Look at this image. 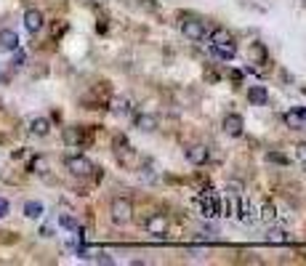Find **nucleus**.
<instances>
[{
    "mask_svg": "<svg viewBox=\"0 0 306 266\" xmlns=\"http://www.w3.org/2000/svg\"><path fill=\"white\" fill-rule=\"evenodd\" d=\"M115 157H117V162H120L123 168H139L141 165L139 152L128 144L126 136H117V139H115Z\"/></svg>",
    "mask_w": 306,
    "mask_h": 266,
    "instance_id": "obj_1",
    "label": "nucleus"
},
{
    "mask_svg": "<svg viewBox=\"0 0 306 266\" xmlns=\"http://www.w3.org/2000/svg\"><path fill=\"white\" fill-rule=\"evenodd\" d=\"M109 218L115 224H120V226L131 224V218H133V202L128 200V197H115L112 205H109Z\"/></svg>",
    "mask_w": 306,
    "mask_h": 266,
    "instance_id": "obj_2",
    "label": "nucleus"
},
{
    "mask_svg": "<svg viewBox=\"0 0 306 266\" xmlns=\"http://www.w3.org/2000/svg\"><path fill=\"white\" fill-rule=\"evenodd\" d=\"M181 32H184V37H189L192 43H200V40H205L208 27H205V21L197 19V16H181Z\"/></svg>",
    "mask_w": 306,
    "mask_h": 266,
    "instance_id": "obj_3",
    "label": "nucleus"
},
{
    "mask_svg": "<svg viewBox=\"0 0 306 266\" xmlns=\"http://www.w3.org/2000/svg\"><path fill=\"white\" fill-rule=\"evenodd\" d=\"M64 165H67V171H70L72 176H90V173L96 171L93 162H90L88 157H83V155H72V157H67Z\"/></svg>",
    "mask_w": 306,
    "mask_h": 266,
    "instance_id": "obj_4",
    "label": "nucleus"
},
{
    "mask_svg": "<svg viewBox=\"0 0 306 266\" xmlns=\"http://www.w3.org/2000/svg\"><path fill=\"white\" fill-rule=\"evenodd\" d=\"M146 231H149L152 237H165L168 234V218L162 216V213H152V216L146 218Z\"/></svg>",
    "mask_w": 306,
    "mask_h": 266,
    "instance_id": "obj_5",
    "label": "nucleus"
},
{
    "mask_svg": "<svg viewBox=\"0 0 306 266\" xmlns=\"http://www.w3.org/2000/svg\"><path fill=\"white\" fill-rule=\"evenodd\" d=\"M221 125H224V133L226 136H242V131H245V120H242L240 115H234V112H229V115L224 117V123H221Z\"/></svg>",
    "mask_w": 306,
    "mask_h": 266,
    "instance_id": "obj_6",
    "label": "nucleus"
},
{
    "mask_svg": "<svg viewBox=\"0 0 306 266\" xmlns=\"http://www.w3.org/2000/svg\"><path fill=\"white\" fill-rule=\"evenodd\" d=\"M285 123L288 128H293V131H298V128L306 125V106H293V109L285 112Z\"/></svg>",
    "mask_w": 306,
    "mask_h": 266,
    "instance_id": "obj_7",
    "label": "nucleus"
},
{
    "mask_svg": "<svg viewBox=\"0 0 306 266\" xmlns=\"http://www.w3.org/2000/svg\"><path fill=\"white\" fill-rule=\"evenodd\" d=\"M133 125H136V131L152 133V131H157L160 120H157V115H146V112H141V115H136V117H133Z\"/></svg>",
    "mask_w": 306,
    "mask_h": 266,
    "instance_id": "obj_8",
    "label": "nucleus"
},
{
    "mask_svg": "<svg viewBox=\"0 0 306 266\" xmlns=\"http://www.w3.org/2000/svg\"><path fill=\"white\" fill-rule=\"evenodd\" d=\"M186 160H189L192 165H205L208 162V146H202V144L186 146Z\"/></svg>",
    "mask_w": 306,
    "mask_h": 266,
    "instance_id": "obj_9",
    "label": "nucleus"
},
{
    "mask_svg": "<svg viewBox=\"0 0 306 266\" xmlns=\"http://www.w3.org/2000/svg\"><path fill=\"white\" fill-rule=\"evenodd\" d=\"M43 14H40V11H37V8H27V14H24V27H27V30H30V32H40L43 30Z\"/></svg>",
    "mask_w": 306,
    "mask_h": 266,
    "instance_id": "obj_10",
    "label": "nucleus"
},
{
    "mask_svg": "<svg viewBox=\"0 0 306 266\" xmlns=\"http://www.w3.org/2000/svg\"><path fill=\"white\" fill-rule=\"evenodd\" d=\"M248 59H251L253 64H269V51H266V45L253 43L251 48H248Z\"/></svg>",
    "mask_w": 306,
    "mask_h": 266,
    "instance_id": "obj_11",
    "label": "nucleus"
},
{
    "mask_svg": "<svg viewBox=\"0 0 306 266\" xmlns=\"http://www.w3.org/2000/svg\"><path fill=\"white\" fill-rule=\"evenodd\" d=\"M211 48V53H213V59H218V61H232L237 56V45H208Z\"/></svg>",
    "mask_w": 306,
    "mask_h": 266,
    "instance_id": "obj_12",
    "label": "nucleus"
},
{
    "mask_svg": "<svg viewBox=\"0 0 306 266\" xmlns=\"http://www.w3.org/2000/svg\"><path fill=\"white\" fill-rule=\"evenodd\" d=\"M208 43L213 45H234V37H232V32H226L224 27H216L213 32H208Z\"/></svg>",
    "mask_w": 306,
    "mask_h": 266,
    "instance_id": "obj_13",
    "label": "nucleus"
},
{
    "mask_svg": "<svg viewBox=\"0 0 306 266\" xmlns=\"http://www.w3.org/2000/svg\"><path fill=\"white\" fill-rule=\"evenodd\" d=\"M200 208H202V213H205L208 218L221 216V205H218V200H216L213 195H202V197H200Z\"/></svg>",
    "mask_w": 306,
    "mask_h": 266,
    "instance_id": "obj_14",
    "label": "nucleus"
},
{
    "mask_svg": "<svg viewBox=\"0 0 306 266\" xmlns=\"http://www.w3.org/2000/svg\"><path fill=\"white\" fill-rule=\"evenodd\" d=\"M248 101L256 104V106L269 104V90H266L264 86H251V88H248Z\"/></svg>",
    "mask_w": 306,
    "mask_h": 266,
    "instance_id": "obj_15",
    "label": "nucleus"
},
{
    "mask_svg": "<svg viewBox=\"0 0 306 266\" xmlns=\"http://www.w3.org/2000/svg\"><path fill=\"white\" fill-rule=\"evenodd\" d=\"M109 109L115 112V115H131V112H133V101L128 99V96H117V99L109 101Z\"/></svg>",
    "mask_w": 306,
    "mask_h": 266,
    "instance_id": "obj_16",
    "label": "nucleus"
},
{
    "mask_svg": "<svg viewBox=\"0 0 306 266\" xmlns=\"http://www.w3.org/2000/svg\"><path fill=\"white\" fill-rule=\"evenodd\" d=\"M0 48L3 51H16L19 48V35L14 30H3L0 32Z\"/></svg>",
    "mask_w": 306,
    "mask_h": 266,
    "instance_id": "obj_17",
    "label": "nucleus"
},
{
    "mask_svg": "<svg viewBox=\"0 0 306 266\" xmlns=\"http://www.w3.org/2000/svg\"><path fill=\"white\" fill-rule=\"evenodd\" d=\"M64 141L70 146H83L86 144V133H83V128H64Z\"/></svg>",
    "mask_w": 306,
    "mask_h": 266,
    "instance_id": "obj_18",
    "label": "nucleus"
},
{
    "mask_svg": "<svg viewBox=\"0 0 306 266\" xmlns=\"http://www.w3.org/2000/svg\"><path fill=\"white\" fill-rule=\"evenodd\" d=\"M30 131L35 136H48L51 133V120H48V117H32V120H30Z\"/></svg>",
    "mask_w": 306,
    "mask_h": 266,
    "instance_id": "obj_19",
    "label": "nucleus"
},
{
    "mask_svg": "<svg viewBox=\"0 0 306 266\" xmlns=\"http://www.w3.org/2000/svg\"><path fill=\"white\" fill-rule=\"evenodd\" d=\"M266 242L269 245H288L290 242V234L285 229H269L266 231Z\"/></svg>",
    "mask_w": 306,
    "mask_h": 266,
    "instance_id": "obj_20",
    "label": "nucleus"
},
{
    "mask_svg": "<svg viewBox=\"0 0 306 266\" xmlns=\"http://www.w3.org/2000/svg\"><path fill=\"white\" fill-rule=\"evenodd\" d=\"M24 216L27 218H40L43 216V202H37V200L24 202Z\"/></svg>",
    "mask_w": 306,
    "mask_h": 266,
    "instance_id": "obj_21",
    "label": "nucleus"
},
{
    "mask_svg": "<svg viewBox=\"0 0 306 266\" xmlns=\"http://www.w3.org/2000/svg\"><path fill=\"white\" fill-rule=\"evenodd\" d=\"M59 226H64L67 231H75V234H80V237H83V229H80V224H77V221H75V218H72V216H67V213H64V216H59Z\"/></svg>",
    "mask_w": 306,
    "mask_h": 266,
    "instance_id": "obj_22",
    "label": "nucleus"
},
{
    "mask_svg": "<svg viewBox=\"0 0 306 266\" xmlns=\"http://www.w3.org/2000/svg\"><path fill=\"white\" fill-rule=\"evenodd\" d=\"M237 211H240V221H242V224H251V221H253V205H251V202L240 200Z\"/></svg>",
    "mask_w": 306,
    "mask_h": 266,
    "instance_id": "obj_23",
    "label": "nucleus"
},
{
    "mask_svg": "<svg viewBox=\"0 0 306 266\" xmlns=\"http://www.w3.org/2000/svg\"><path fill=\"white\" fill-rule=\"evenodd\" d=\"M261 221H266V224L277 221V208H274V202H264V205H261Z\"/></svg>",
    "mask_w": 306,
    "mask_h": 266,
    "instance_id": "obj_24",
    "label": "nucleus"
},
{
    "mask_svg": "<svg viewBox=\"0 0 306 266\" xmlns=\"http://www.w3.org/2000/svg\"><path fill=\"white\" fill-rule=\"evenodd\" d=\"M30 171L32 173H45L48 171V160H45V157H35V160L30 162Z\"/></svg>",
    "mask_w": 306,
    "mask_h": 266,
    "instance_id": "obj_25",
    "label": "nucleus"
},
{
    "mask_svg": "<svg viewBox=\"0 0 306 266\" xmlns=\"http://www.w3.org/2000/svg\"><path fill=\"white\" fill-rule=\"evenodd\" d=\"M269 160L271 162H280V165H288V157L280 155V152H269Z\"/></svg>",
    "mask_w": 306,
    "mask_h": 266,
    "instance_id": "obj_26",
    "label": "nucleus"
},
{
    "mask_svg": "<svg viewBox=\"0 0 306 266\" xmlns=\"http://www.w3.org/2000/svg\"><path fill=\"white\" fill-rule=\"evenodd\" d=\"M8 211H11L8 200H3V197H0V218H3V216H8Z\"/></svg>",
    "mask_w": 306,
    "mask_h": 266,
    "instance_id": "obj_27",
    "label": "nucleus"
},
{
    "mask_svg": "<svg viewBox=\"0 0 306 266\" xmlns=\"http://www.w3.org/2000/svg\"><path fill=\"white\" fill-rule=\"evenodd\" d=\"M14 64H16V67H21V64H24V51H19V48H16V56H14Z\"/></svg>",
    "mask_w": 306,
    "mask_h": 266,
    "instance_id": "obj_28",
    "label": "nucleus"
},
{
    "mask_svg": "<svg viewBox=\"0 0 306 266\" xmlns=\"http://www.w3.org/2000/svg\"><path fill=\"white\" fill-rule=\"evenodd\" d=\"M296 155H298V160H301L304 165H306V144H301V146H298V149H296Z\"/></svg>",
    "mask_w": 306,
    "mask_h": 266,
    "instance_id": "obj_29",
    "label": "nucleus"
},
{
    "mask_svg": "<svg viewBox=\"0 0 306 266\" xmlns=\"http://www.w3.org/2000/svg\"><path fill=\"white\" fill-rule=\"evenodd\" d=\"M96 261H99V264H112V258L107 256V253H99V258H96Z\"/></svg>",
    "mask_w": 306,
    "mask_h": 266,
    "instance_id": "obj_30",
    "label": "nucleus"
}]
</instances>
